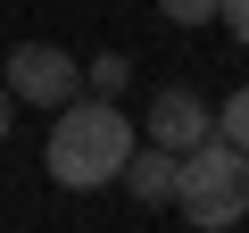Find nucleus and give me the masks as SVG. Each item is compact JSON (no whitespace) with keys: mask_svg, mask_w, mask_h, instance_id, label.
I'll return each mask as SVG.
<instances>
[{"mask_svg":"<svg viewBox=\"0 0 249 233\" xmlns=\"http://www.w3.org/2000/svg\"><path fill=\"white\" fill-rule=\"evenodd\" d=\"M0 83L17 92V108H50V116H58V108L83 92V67H75L58 42H17L9 58H0Z\"/></svg>","mask_w":249,"mask_h":233,"instance_id":"7ed1b4c3","label":"nucleus"},{"mask_svg":"<svg viewBox=\"0 0 249 233\" xmlns=\"http://www.w3.org/2000/svg\"><path fill=\"white\" fill-rule=\"evenodd\" d=\"M208 134H216V108H208L191 83H166V92H150V142H166V150L183 158V150H199Z\"/></svg>","mask_w":249,"mask_h":233,"instance_id":"20e7f679","label":"nucleus"},{"mask_svg":"<svg viewBox=\"0 0 249 233\" xmlns=\"http://www.w3.org/2000/svg\"><path fill=\"white\" fill-rule=\"evenodd\" d=\"M124 158H133V125H124V108H116V100H83V92L58 108V125H50V142H42V167H50V183H67V192L116 183Z\"/></svg>","mask_w":249,"mask_h":233,"instance_id":"f257e3e1","label":"nucleus"},{"mask_svg":"<svg viewBox=\"0 0 249 233\" xmlns=\"http://www.w3.org/2000/svg\"><path fill=\"white\" fill-rule=\"evenodd\" d=\"M216 9H224V0H158V17H166V25H208Z\"/></svg>","mask_w":249,"mask_h":233,"instance_id":"6e6552de","label":"nucleus"},{"mask_svg":"<svg viewBox=\"0 0 249 233\" xmlns=\"http://www.w3.org/2000/svg\"><path fill=\"white\" fill-rule=\"evenodd\" d=\"M175 208L199 225V233H232L249 216V150L208 134L199 150H183V175H175Z\"/></svg>","mask_w":249,"mask_h":233,"instance_id":"f03ea898","label":"nucleus"},{"mask_svg":"<svg viewBox=\"0 0 249 233\" xmlns=\"http://www.w3.org/2000/svg\"><path fill=\"white\" fill-rule=\"evenodd\" d=\"M83 92H91V100H124V92H133V58H124V50L91 58V67H83Z\"/></svg>","mask_w":249,"mask_h":233,"instance_id":"423d86ee","label":"nucleus"},{"mask_svg":"<svg viewBox=\"0 0 249 233\" xmlns=\"http://www.w3.org/2000/svg\"><path fill=\"white\" fill-rule=\"evenodd\" d=\"M9 116H17V92L0 83V142H9Z\"/></svg>","mask_w":249,"mask_h":233,"instance_id":"9d476101","label":"nucleus"},{"mask_svg":"<svg viewBox=\"0 0 249 233\" xmlns=\"http://www.w3.org/2000/svg\"><path fill=\"white\" fill-rule=\"evenodd\" d=\"M216 134L249 150V83H241V92H224V108H216Z\"/></svg>","mask_w":249,"mask_h":233,"instance_id":"0eeeda50","label":"nucleus"},{"mask_svg":"<svg viewBox=\"0 0 249 233\" xmlns=\"http://www.w3.org/2000/svg\"><path fill=\"white\" fill-rule=\"evenodd\" d=\"M216 25H224V34L249 50V0H224V9H216Z\"/></svg>","mask_w":249,"mask_h":233,"instance_id":"1a4fd4ad","label":"nucleus"},{"mask_svg":"<svg viewBox=\"0 0 249 233\" xmlns=\"http://www.w3.org/2000/svg\"><path fill=\"white\" fill-rule=\"evenodd\" d=\"M175 175H183V158H175L166 142H150V134H142V142H133V158H124V175H116V183L133 192L142 208H175Z\"/></svg>","mask_w":249,"mask_h":233,"instance_id":"39448f33","label":"nucleus"}]
</instances>
